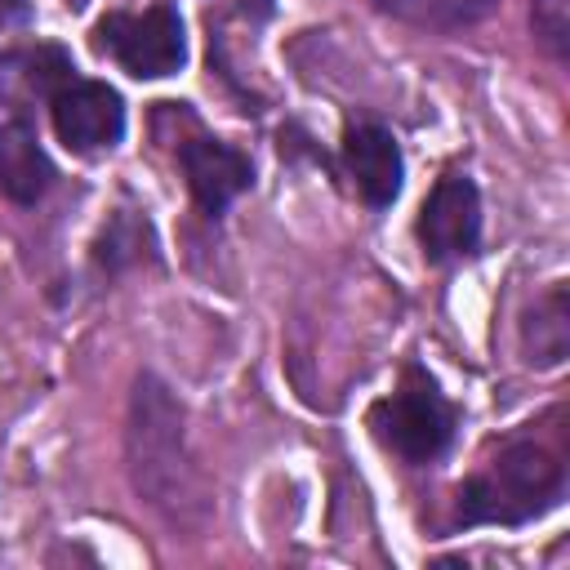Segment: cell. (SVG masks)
I'll return each mask as SVG.
<instances>
[{
    "label": "cell",
    "mask_w": 570,
    "mask_h": 570,
    "mask_svg": "<svg viewBox=\"0 0 570 570\" xmlns=\"http://www.w3.org/2000/svg\"><path fill=\"white\" fill-rule=\"evenodd\" d=\"M49 116H53V134L80 151V156H94V151H107L120 142L125 134V102L111 85L102 80H80L71 76L53 98H49Z\"/></svg>",
    "instance_id": "277c9868"
},
{
    "label": "cell",
    "mask_w": 570,
    "mask_h": 570,
    "mask_svg": "<svg viewBox=\"0 0 570 570\" xmlns=\"http://www.w3.org/2000/svg\"><path fill=\"white\" fill-rule=\"evenodd\" d=\"M31 18V4L27 0H0V27H18Z\"/></svg>",
    "instance_id": "4fadbf2b"
},
{
    "label": "cell",
    "mask_w": 570,
    "mask_h": 570,
    "mask_svg": "<svg viewBox=\"0 0 570 570\" xmlns=\"http://www.w3.org/2000/svg\"><path fill=\"white\" fill-rule=\"evenodd\" d=\"M530 13H534L539 40H543L557 58H566V45H570V0H534Z\"/></svg>",
    "instance_id": "7c38bea8"
},
{
    "label": "cell",
    "mask_w": 570,
    "mask_h": 570,
    "mask_svg": "<svg viewBox=\"0 0 570 570\" xmlns=\"http://www.w3.org/2000/svg\"><path fill=\"white\" fill-rule=\"evenodd\" d=\"M142 249L151 254V227H147V218H134L129 209H120V214L102 227L94 258H98L107 272H116V267H125V263L142 258Z\"/></svg>",
    "instance_id": "8fae6325"
},
{
    "label": "cell",
    "mask_w": 570,
    "mask_h": 570,
    "mask_svg": "<svg viewBox=\"0 0 570 570\" xmlns=\"http://www.w3.org/2000/svg\"><path fill=\"white\" fill-rule=\"evenodd\" d=\"M521 347H525V361L548 370V365H561L566 352H570V303H566V285H552L525 316L521 325Z\"/></svg>",
    "instance_id": "9c48e42d"
},
{
    "label": "cell",
    "mask_w": 570,
    "mask_h": 570,
    "mask_svg": "<svg viewBox=\"0 0 570 570\" xmlns=\"http://www.w3.org/2000/svg\"><path fill=\"white\" fill-rule=\"evenodd\" d=\"M178 165H183V178H187L196 205H200L209 218L223 214V209H227L240 191H249V183H254L249 156L236 151L232 142L205 138V134H196V138H187V142L178 147Z\"/></svg>",
    "instance_id": "8992f818"
},
{
    "label": "cell",
    "mask_w": 570,
    "mask_h": 570,
    "mask_svg": "<svg viewBox=\"0 0 570 570\" xmlns=\"http://www.w3.org/2000/svg\"><path fill=\"white\" fill-rule=\"evenodd\" d=\"M94 49L120 62L138 80L174 76L187 58L183 18L169 4H151L142 13H102L94 27Z\"/></svg>",
    "instance_id": "3957f363"
},
{
    "label": "cell",
    "mask_w": 570,
    "mask_h": 570,
    "mask_svg": "<svg viewBox=\"0 0 570 570\" xmlns=\"http://www.w3.org/2000/svg\"><path fill=\"white\" fill-rule=\"evenodd\" d=\"M53 183V165L40 147V138L13 120V125H0V191L18 205H36Z\"/></svg>",
    "instance_id": "ba28073f"
},
{
    "label": "cell",
    "mask_w": 570,
    "mask_h": 570,
    "mask_svg": "<svg viewBox=\"0 0 570 570\" xmlns=\"http://www.w3.org/2000/svg\"><path fill=\"white\" fill-rule=\"evenodd\" d=\"M494 0H379L383 13L405 18L414 27H463L476 22Z\"/></svg>",
    "instance_id": "30bf717a"
},
{
    "label": "cell",
    "mask_w": 570,
    "mask_h": 570,
    "mask_svg": "<svg viewBox=\"0 0 570 570\" xmlns=\"http://www.w3.org/2000/svg\"><path fill=\"white\" fill-rule=\"evenodd\" d=\"M67 4H71V9H80V4H85V0H67Z\"/></svg>",
    "instance_id": "5bb4252c"
},
{
    "label": "cell",
    "mask_w": 570,
    "mask_h": 570,
    "mask_svg": "<svg viewBox=\"0 0 570 570\" xmlns=\"http://www.w3.org/2000/svg\"><path fill=\"white\" fill-rule=\"evenodd\" d=\"M343 165H347L352 187L365 196V205L383 209V205L396 200L405 165H401L396 138L383 125H347V134H343Z\"/></svg>",
    "instance_id": "52a82bcc"
},
{
    "label": "cell",
    "mask_w": 570,
    "mask_h": 570,
    "mask_svg": "<svg viewBox=\"0 0 570 570\" xmlns=\"http://www.w3.org/2000/svg\"><path fill=\"white\" fill-rule=\"evenodd\" d=\"M414 232H419V245L432 263H450V258L472 254L476 236H481V200H476L472 178L445 174L432 187V196L423 200Z\"/></svg>",
    "instance_id": "5b68a950"
},
{
    "label": "cell",
    "mask_w": 570,
    "mask_h": 570,
    "mask_svg": "<svg viewBox=\"0 0 570 570\" xmlns=\"http://www.w3.org/2000/svg\"><path fill=\"white\" fill-rule=\"evenodd\" d=\"M566 494V459L548 441L512 436L454 494V525H525Z\"/></svg>",
    "instance_id": "6da1fadb"
},
{
    "label": "cell",
    "mask_w": 570,
    "mask_h": 570,
    "mask_svg": "<svg viewBox=\"0 0 570 570\" xmlns=\"http://www.w3.org/2000/svg\"><path fill=\"white\" fill-rule=\"evenodd\" d=\"M459 410L441 396L428 370L405 365L396 392L379 396L370 405V432L383 450H392L405 463H432L454 441Z\"/></svg>",
    "instance_id": "7a4b0ae2"
}]
</instances>
